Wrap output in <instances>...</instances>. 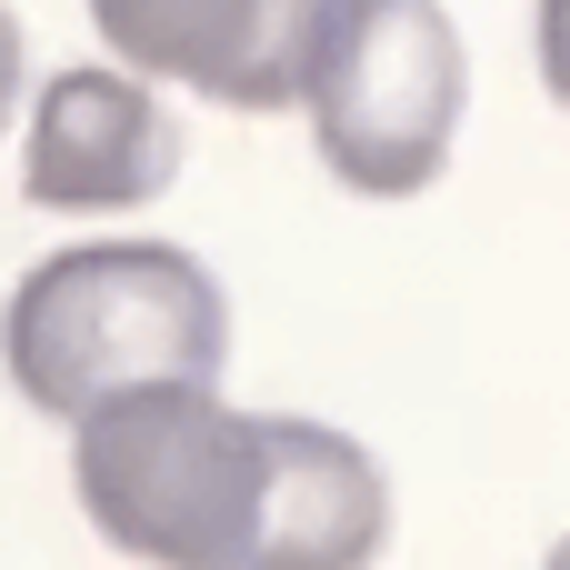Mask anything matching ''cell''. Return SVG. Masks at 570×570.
Instances as JSON below:
<instances>
[{"label": "cell", "instance_id": "5b68a950", "mask_svg": "<svg viewBox=\"0 0 570 570\" xmlns=\"http://www.w3.org/2000/svg\"><path fill=\"white\" fill-rule=\"evenodd\" d=\"M180 170V120L160 110L150 70H60L30 110L20 190L40 210H140Z\"/></svg>", "mask_w": 570, "mask_h": 570}, {"label": "cell", "instance_id": "52a82bcc", "mask_svg": "<svg viewBox=\"0 0 570 570\" xmlns=\"http://www.w3.org/2000/svg\"><path fill=\"white\" fill-rule=\"evenodd\" d=\"M10 100H20V20L0 10V120H10Z\"/></svg>", "mask_w": 570, "mask_h": 570}, {"label": "cell", "instance_id": "ba28073f", "mask_svg": "<svg viewBox=\"0 0 570 570\" xmlns=\"http://www.w3.org/2000/svg\"><path fill=\"white\" fill-rule=\"evenodd\" d=\"M561 561H570V541H561Z\"/></svg>", "mask_w": 570, "mask_h": 570}, {"label": "cell", "instance_id": "7a4b0ae2", "mask_svg": "<svg viewBox=\"0 0 570 570\" xmlns=\"http://www.w3.org/2000/svg\"><path fill=\"white\" fill-rule=\"evenodd\" d=\"M0 361L30 411L80 421V411L150 391V381H220L230 301L170 240H80V250H50L10 291Z\"/></svg>", "mask_w": 570, "mask_h": 570}, {"label": "cell", "instance_id": "8992f818", "mask_svg": "<svg viewBox=\"0 0 570 570\" xmlns=\"http://www.w3.org/2000/svg\"><path fill=\"white\" fill-rule=\"evenodd\" d=\"M541 80H551V100L570 110V0H541Z\"/></svg>", "mask_w": 570, "mask_h": 570}, {"label": "cell", "instance_id": "6da1fadb", "mask_svg": "<svg viewBox=\"0 0 570 570\" xmlns=\"http://www.w3.org/2000/svg\"><path fill=\"white\" fill-rule=\"evenodd\" d=\"M70 491L110 551L170 570H341L391 531L381 461L321 421H250L220 381H150L70 421Z\"/></svg>", "mask_w": 570, "mask_h": 570}, {"label": "cell", "instance_id": "277c9868", "mask_svg": "<svg viewBox=\"0 0 570 570\" xmlns=\"http://www.w3.org/2000/svg\"><path fill=\"white\" fill-rule=\"evenodd\" d=\"M341 0H90L100 40L220 110H291Z\"/></svg>", "mask_w": 570, "mask_h": 570}, {"label": "cell", "instance_id": "3957f363", "mask_svg": "<svg viewBox=\"0 0 570 570\" xmlns=\"http://www.w3.org/2000/svg\"><path fill=\"white\" fill-rule=\"evenodd\" d=\"M461 100H471V50L441 0H341L301 80L311 140L331 180L361 200L431 190L461 140Z\"/></svg>", "mask_w": 570, "mask_h": 570}]
</instances>
